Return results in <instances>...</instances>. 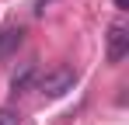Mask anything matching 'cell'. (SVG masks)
I'll list each match as a JSON object with an SVG mask.
<instances>
[{
    "instance_id": "4",
    "label": "cell",
    "mask_w": 129,
    "mask_h": 125,
    "mask_svg": "<svg viewBox=\"0 0 129 125\" xmlns=\"http://www.w3.org/2000/svg\"><path fill=\"white\" fill-rule=\"evenodd\" d=\"M31 77H35V66H24L21 73H14V80H11V90H14V94H21L24 87L31 83Z\"/></svg>"
},
{
    "instance_id": "3",
    "label": "cell",
    "mask_w": 129,
    "mask_h": 125,
    "mask_svg": "<svg viewBox=\"0 0 129 125\" xmlns=\"http://www.w3.org/2000/svg\"><path fill=\"white\" fill-rule=\"evenodd\" d=\"M21 38H24L21 28H4V31H0V59L14 56V52H18V45H21Z\"/></svg>"
},
{
    "instance_id": "1",
    "label": "cell",
    "mask_w": 129,
    "mask_h": 125,
    "mask_svg": "<svg viewBox=\"0 0 129 125\" xmlns=\"http://www.w3.org/2000/svg\"><path fill=\"white\" fill-rule=\"evenodd\" d=\"M73 83H77V73L70 66H59V70L42 77V94L45 97H63L66 90H73Z\"/></svg>"
},
{
    "instance_id": "5",
    "label": "cell",
    "mask_w": 129,
    "mask_h": 125,
    "mask_svg": "<svg viewBox=\"0 0 129 125\" xmlns=\"http://www.w3.org/2000/svg\"><path fill=\"white\" fill-rule=\"evenodd\" d=\"M0 125H21V115L14 108H0Z\"/></svg>"
},
{
    "instance_id": "6",
    "label": "cell",
    "mask_w": 129,
    "mask_h": 125,
    "mask_svg": "<svg viewBox=\"0 0 129 125\" xmlns=\"http://www.w3.org/2000/svg\"><path fill=\"white\" fill-rule=\"evenodd\" d=\"M126 4H129V0H115V7H119V11H126Z\"/></svg>"
},
{
    "instance_id": "2",
    "label": "cell",
    "mask_w": 129,
    "mask_h": 125,
    "mask_svg": "<svg viewBox=\"0 0 129 125\" xmlns=\"http://www.w3.org/2000/svg\"><path fill=\"white\" fill-rule=\"evenodd\" d=\"M129 52V28L126 21H115L108 28V62H122Z\"/></svg>"
}]
</instances>
